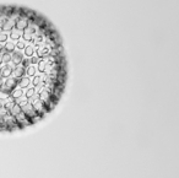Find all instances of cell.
I'll return each mask as SVG.
<instances>
[{
  "label": "cell",
  "mask_w": 179,
  "mask_h": 178,
  "mask_svg": "<svg viewBox=\"0 0 179 178\" xmlns=\"http://www.w3.org/2000/svg\"><path fill=\"white\" fill-rule=\"evenodd\" d=\"M0 43V133H15L39 123L64 93L68 68L61 37L52 22L25 49L1 59Z\"/></svg>",
  "instance_id": "6da1fadb"
}]
</instances>
